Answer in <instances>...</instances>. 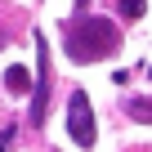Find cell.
I'll list each match as a JSON object with an SVG mask.
<instances>
[{
	"label": "cell",
	"mask_w": 152,
	"mask_h": 152,
	"mask_svg": "<svg viewBox=\"0 0 152 152\" xmlns=\"http://www.w3.org/2000/svg\"><path fill=\"white\" fill-rule=\"evenodd\" d=\"M116 45H121V27L112 18H94V14L72 18L63 31V49L72 63H99V58L116 54Z\"/></svg>",
	"instance_id": "obj_1"
},
{
	"label": "cell",
	"mask_w": 152,
	"mask_h": 152,
	"mask_svg": "<svg viewBox=\"0 0 152 152\" xmlns=\"http://www.w3.org/2000/svg\"><path fill=\"white\" fill-rule=\"evenodd\" d=\"M31 40H36V76H31V125H45V116H49V85H54V72H49V40H45V31H36Z\"/></svg>",
	"instance_id": "obj_2"
},
{
	"label": "cell",
	"mask_w": 152,
	"mask_h": 152,
	"mask_svg": "<svg viewBox=\"0 0 152 152\" xmlns=\"http://www.w3.org/2000/svg\"><path fill=\"white\" fill-rule=\"evenodd\" d=\"M67 134H72V143L76 148H94V139H99V125H94V107H90V99L76 90L72 94V103H67Z\"/></svg>",
	"instance_id": "obj_3"
},
{
	"label": "cell",
	"mask_w": 152,
	"mask_h": 152,
	"mask_svg": "<svg viewBox=\"0 0 152 152\" xmlns=\"http://www.w3.org/2000/svg\"><path fill=\"white\" fill-rule=\"evenodd\" d=\"M5 90H9V94H27V90H31V72L14 63V67L5 72Z\"/></svg>",
	"instance_id": "obj_4"
},
{
	"label": "cell",
	"mask_w": 152,
	"mask_h": 152,
	"mask_svg": "<svg viewBox=\"0 0 152 152\" xmlns=\"http://www.w3.org/2000/svg\"><path fill=\"white\" fill-rule=\"evenodd\" d=\"M125 112H130L134 121H143V125H152V99H130V103H125Z\"/></svg>",
	"instance_id": "obj_5"
},
{
	"label": "cell",
	"mask_w": 152,
	"mask_h": 152,
	"mask_svg": "<svg viewBox=\"0 0 152 152\" xmlns=\"http://www.w3.org/2000/svg\"><path fill=\"white\" fill-rule=\"evenodd\" d=\"M148 0H121V18H143Z\"/></svg>",
	"instance_id": "obj_6"
},
{
	"label": "cell",
	"mask_w": 152,
	"mask_h": 152,
	"mask_svg": "<svg viewBox=\"0 0 152 152\" xmlns=\"http://www.w3.org/2000/svg\"><path fill=\"white\" fill-rule=\"evenodd\" d=\"M0 49H5V31H0Z\"/></svg>",
	"instance_id": "obj_7"
},
{
	"label": "cell",
	"mask_w": 152,
	"mask_h": 152,
	"mask_svg": "<svg viewBox=\"0 0 152 152\" xmlns=\"http://www.w3.org/2000/svg\"><path fill=\"white\" fill-rule=\"evenodd\" d=\"M0 152H5V143H0Z\"/></svg>",
	"instance_id": "obj_8"
}]
</instances>
